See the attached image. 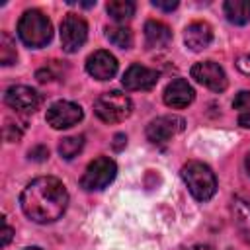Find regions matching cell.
Here are the masks:
<instances>
[{
    "mask_svg": "<svg viewBox=\"0 0 250 250\" xmlns=\"http://www.w3.org/2000/svg\"><path fill=\"white\" fill-rule=\"evenodd\" d=\"M12 240V227L6 223V219L2 221V246H6Z\"/></svg>",
    "mask_w": 250,
    "mask_h": 250,
    "instance_id": "cell-26",
    "label": "cell"
},
{
    "mask_svg": "<svg viewBox=\"0 0 250 250\" xmlns=\"http://www.w3.org/2000/svg\"><path fill=\"white\" fill-rule=\"evenodd\" d=\"M4 102L20 113H33L41 105V96L29 86H12L4 94Z\"/></svg>",
    "mask_w": 250,
    "mask_h": 250,
    "instance_id": "cell-10",
    "label": "cell"
},
{
    "mask_svg": "<svg viewBox=\"0 0 250 250\" xmlns=\"http://www.w3.org/2000/svg\"><path fill=\"white\" fill-rule=\"evenodd\" d=\"M172 41V31L164 21L148 20L145 23V43L148 49H162Z\"/></svg>",
    "mask_w": 250,
    "mask_h": 250,
    "instance_id": "cell-15",
    "label": "cell"
},
{
    "mask_svg": "<svg viewBox=\"0 0 250 250\" xmlns=\"http://www.w3.org/2000/svg\"><path fill=\"white\" fill-rule=\"evenodd\" d=\"M115 141H117V143H113V146H115V148L119 150V148H121V146L125 145V141H127V137H125V135H115Z\"/></svg>",
    "mask_w": 250,
    "mask_h": 250,
    "instance_id": "cell-27",
    "label": "cell"
},
{
    "mask_svg": "<svg viewBox=\"0 0 250 250\" xmlns=\"http://www.w3.org/2000/svg\"><path fill=\"white\" fill-rule=\"evenodd\" d=\"M16 59H18L16 43H14V41H12V37L4 31V33L0 35V61H2V64H4V66H10V64H14V62H16Z\"/></svg>",
    "mask_w": 250,
    "mask_h": 250,
    "instance_id": "cell-22",
    "label": "cell"
},
{
    "mask_svg": "<svg viewBox=\"0 0 250 250\" xmlns=\"http://www.w3.org/2000/svg\"><path fill=\"white\" fill-rule=\"evenodd\" d=\"M131 111H133L131 98L119 90L105 92L94 102V113L105 123H119L127 119Z\"/></svg>",
    "mask_w": 250,
    "mask_h": 250,
    "instance_id": "cell-4",
    "label": "cell"
},
{
    "mask_svg": "<svg viewBox=\"0 0 250 250\" xmlns=\"http://www.w3.org/2000/svg\"><path fill=\"white\" fill-rule=\"evenodd\" d=\"M82 146H84V137H82V135L66 137V139H62V141L59 143V152H61L62 158L70 160V158H74V156L82 150Z\"/></svg>",
    "mask_w": 250,
    "mask_h": 250,
    "instance_id": "cell-21",
    "label": "cell"
},
{
    "mask_svg": "<svg viewBox=\"0 0 250 250\" xmlns=\"http://www.w3.org/2000/svg\"><path fill=\"white\" fill-rule=\"evenodd\" d=\"M186 121L180 115H160L146 125V139L152 145H164L174 135L184 131Z\"/></svg>",
    "mask_w": 250,
    "mask_h": 250,
    "instance_id": "cell-9",
    "label": "cell"
},
{
    "mask_svg": "<svg viewBox=\"0 0 250 250\" xmlns=\"http://www.w3.org/2000/svg\"><path fill=\"white\" fill-rule=\"evenodd\" d=\"M223 10L227 20L234 25H244L250 21V0H227Z\"/></svg>",
    "mask_w": 250,
    "mask_h": 250,
    "instance_id": "cell-16",
    "label": "cell"
},
{
    "mask_svg": "<svg viewBox=\"0 0 250 250\" xmlns=\"http://www.w3.org/2000/svg\"><path fill=\"white\" fill-rule=\"evenodd\" d=\"M232 219L240 236L250 244V203L236 197L232 201Z\"/></svg>",
    "mask_w": 250,
    "mask_h": 250,
    "instance_id": "cell-17",
    "label": "cell"
},
{
    "mask_svg": "<svg viewBox=\"0 0 250 250\" xmlns=\"http://www.w3.org/2000/svg\"><path fill=\"white\" fill-rule=\"evenodd\" d=\"M191 78L195 82H199L201 86L213 90V92H223L227 88V84H229L223 66L219 62H213V61L195 62L191 66Z\"/></svg>",
    "mask_w": 250,
    "mask_h": 250,
    "instance_id": "cell-8",
    "label": "cell"
},
{
    "mask_svg": "<svg viewBox=\"0 0 250 250\" xmlns=\"http://www.w3.org/2000/svg\"><path fill=\"white\" fill-rule=\"evenodd\" d=\"M84 117V111L78 104L74 102H66V100H61V102H55L49 105L47 109V123L53 127V129H68L72 125H76L80 119Z\"/></svg>",
    "mask_w": 250,
    "mask_h": 250,
    "instance_id": "cell-7",
    "label": "cell"
},
{
    "mask_svg": "<svg viewBox=\"0 0 250 250\" xmlns=\"http://www.w3.org/2000/svg\"><path fill=\"white\" fill-rule=\"evenodd\" d=\"M47 156H49V150L45 146H35L29 150V158H33V160H45Z\"/></svg>",
    "mask_w": 250,
    "mask_h": 250,
    "instance_id": "cell-23",
    "label": "cell"
},
{
    "mask_svg": "<svg viewBox=\"0 0 250 250\" xmlns=\"http://www.w3.org/2000/svg\"><path fill=\"white\" fill-rule=\"evenodd\" d=\"M184 41L191 51H203L213 41V29L207 21H193L184 31Z\"/></svg>",
    "mask_w": 250,
    "mask_h": 250,
    "instance_id": "cell-14",
    "label": "cell"
},
{
    "mask_svg": "<svg viewBox=\"0 0 250 250\" xmlns=\"http://www.w3.org/2000/svg\"><path fill=\"white\" fill-rule=\"evenodd\" d=\"M164 104L172 109H182V107H188L193 98H195V92L193 88L189 86L188 80L184 78H174L172 82H168V86L164 88Z\"/></svg>",
    "mask_w": 250,
    "mask_h": 250,
    "instance_id": "cell-13",
    "label": "cell"
},
{
    "mask_svg": "<svg viewBox=\"0 0 250 250\" xmlns=\"http://www.w3.org/2000/svg\"><path fill=\"white\" fill-rule=\"evenodd\" d=\"M182 178L189 189V193L197 199V201H209L215 191H217V178L215 172L203 164V162H188L182 168Z\"/></svg>",
    "mask_w": 250,
    "mask_h": 250,
    "instance_id": "cell-3",
    "label": "cell"
},
{
    "mask_svg": "<svg viewBox=\"0 0 250 250\" xmlns=\"http://www.w3.org/2000/svg\"><path fill=\"white\" fill-rule=\"evenodd\" d=\"M188 250H213V248L207 246V244H195V246H189Z\"/></svg>",
    "mask_w": 250,
    "mask_h": 250,
    "instance_id": "cell-28",
    "label": "cell"
},
{
    "mask_svg": "<svg viewBox=\"0 0 250 250\" xmlns=\"http://www.w3.org/2000/svg\"><path fill=\"white\" fill-rule=\"evenodd\" d=\"M23 250H43V248H39V246H27V248H23Z\"/></svg>",
    "mask_w": 250,
    "mask_h": 250,
    "instance_id": "cell-30",
    "label": "cell"
},
{
    "mask_svg": "<svg viewBox=\"0 0 250 250\" xmlns=\"http://www.w3.org/2000/svg\"><path fill=\"white\" fill-rule=\"evenodd\" d=\"M105 10L115 21H127L135 14V2H131V0H111V2H107Z\"/></svg>",
    "mask_w": 250,
    "mask_h": 250,
    "instance_id": "cell-18",
    "label": "cell"
},
{
    "mask_svg": "<svg viewBox=\"0 0 250 250\" xmlns=\"http://www.w3.org/2000/svg\"><path fill=\"white\" fill-rule=\"evenodd\" d=\"M115 176H117V164L109 156H98L86 166L80 178V186L86 191H100L107 188L115 180Z\"/></svg>",
    "mask_w": 250,
    "mask_h": 250,
    "instance_id": "cell-5",
    "label": "cell"
},
{
    "mask_svg": "<svg viewBox=\"0 0 250 250\" xmlns=\"http://www.w3.org/2000/svg\"><path fill=\"white\" fill-rule=\"evenodd\" d=\"M152 6H154V8H158V10H164V12H172V10H176V8H178V2H176V0H174V2L154 0V2H152Z\"/></svg>",
    "mask_w": 250,
    "mask_h": 250,
    "instance_id": "cell-25",
    "label": "cell"
},
{
    "mask_svg": "<svg viewBox=\"0 0 250 250\" xmlns=\"http://www.w3.org/2000/svg\"><path fill=\"white\" fill-rule=\"evenodd\" d=\"M18 35L27 47L41 49L53 39V23L43 12L27 10L18 21Z\"/></svg>",
    "mask_w": 250,
    "mask_h": 250,
    "instance_id": "cell-2",
    "label": "cell"
},
{
    "mask_svg": "<svg viewBox=\"0 0 250 250\" xmlns=\"http://www.w3.org/2000/svg\"><path fill=\"white\" fill-rule=\"evenodd\" d=\"M232 107L238 111V125L250 129V90H240L232 100Z\"/></svg>",
    "mask_w": 250,
    "mask_h": 250,
    "instance_id": "cell-19",
    "label": "cell"
},
{
    "mask_svg": "<svg viewBox=\"0 0 250 250\" xmlns=\"http://www.w3.org/2000/svg\"><path fill=\"white\" fill-rule=\"evenodd\" d=\"M158 82V72L148 68V66H143V64H131L123 78H121V84L125 90H150L154 84Z\"/></svg>",
    "mask_w": 250,
    "mask_h": 250,
    "instance_id": "cell-12",
    "label": "cell"
},
{
    "mask_svg": "<svg viewBox=\"0 0 250 250\" xmlns=\"http://www.w3.org/2000/svg\"><path fill=\"white\" fill-rule=\"evenodd\" d=\"M86 70L96 80H111L117 74V59L109 51H94L86 61Z\"/></svg>",
    "mask_w": 250,
    "mask_h": 250,
    "instance_id": "cell-11",
    "label": "cell"
},
{
    "mask_svg": "<svg viewBox=\"0 0 250 250\" xmlns=\"http://www.w3.org/2000/svg\"><path fill=\"white\" fill-rule=\"evenodd\" d=\"M105 35L109 39V43H113L119 49H131L133 45V31L125 25H113L105 29Z\"/></svg>",
    "mask_w": 250,
    "mask_h": 250,
    "instance_id": "cell-20",
    "label": "cell"
},
{
    "mask_svg": "<svg viewBox=\"0 0 250 250\" xmlns=\"http://www.w3.org/2000/svg\"><path fill=\"white\" fill-rule=\"evenodd\" d=\"M88 39V23L78 14H66L61 23V45L66 53H76Z\"/></svg>",
    "mask_w": 250,
    "mask_h": 250,
    "instance_id": "cell-6",
    "label": "cell"
},
{
    "mask_svg": "<svg viewBox=\"0 0 250 250\" xmlns=\"http://www.w3.org/2000/svg\"><path fill=\"white\" fill-rule=\"evenodd\" d=\"M21 211L35 223H55L68 207V191L59 178L41 176L31 180L20 195Z\"/></svg>",
    "mask_w": 250,
    "mask_h": 250,
    "instance_id": "cell-1",
    "label": "cell"
},
{
    "mask_svg": "<svg viewBox=\"0 0 250 250\" xmlns=\"http://www.w3.org/2000/svg\"><path fill=\"white\" fill-rule=\"evenodd\" d=\"M246 170H248V174H250V152H248V156H246Z\"/></svg>",
    "mask_w": 250,
    "mask_h": 250,
    "instance_id": "cell-29",
    "label": "cell"
},
{
    "mask_svg": "<svg viewBox=\"0 0 250 250\" xmlns=\"http://www.w3.org/2000/svg\"><path fill=\"white\" fill-rule=\"evenodd\" d=\"M236 66H238L240 72H244V74L250 76V55H242V57H238Z\"/></svg>",
    "mask_w": 250,
    "mask_h": 250,
    "instance_id": "cell-24",
    "label": "cell"
}]
</instances>
